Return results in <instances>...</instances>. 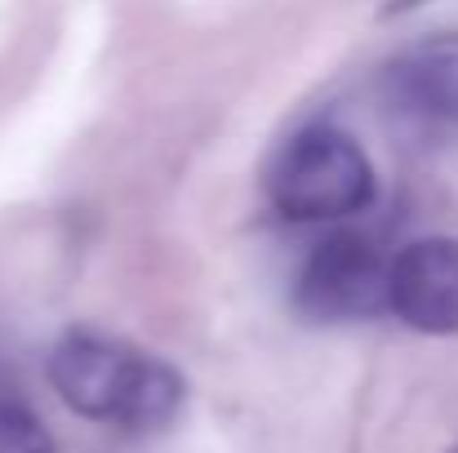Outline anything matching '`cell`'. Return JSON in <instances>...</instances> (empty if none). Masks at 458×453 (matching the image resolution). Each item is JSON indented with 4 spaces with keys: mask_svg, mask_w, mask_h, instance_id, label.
<instances>
[{
    "mask_svg": "<svg viewBox=\"0 0 458 453\" xmlns=\"http://www.w3.org/2000/svg\"><path fill=\"white\" fill-rule=\"evenodd\" d=\"M49 382L67 409L94 423H112L130 436L165 432L187 400L174 365L98 329H72L58 338L49 351Z\"/></svg>",
    "mask_w": 458,
    "mask_h": 453,
    "instance_id": "1",
    "label": "cell"
},
{
    "mask_svg": "<svg viewBox=\"0 0 458 453\" xmlns=\"http://www.w3.org/2000/svg\"><path fill=\"white\" fill-rule=\"evenodd\" d=\"M387 125L419 147L458 138V31L401 49L378 76Z\"/></svg>",
    "mask_w": 458,
    "mask_h": 453,
    "instance_id": "3",
    "label": "cell"
},
{
    "mask_svg": "<svg viewBox=\"0 0 458 453\" xmlns=\"http://www.w3.org/2000/svg\"><path fill=\"white\" fill-rule=\"evenodd\" d=\"M267 200L294 222H334L374 200V169L360 143L334 125H307L276 151Z\"/></svg>",
    "mask_w": 458,
    "mask_h": 453,
    "instance_id": "2",
    "label": "cell"
},
{
    "mask_svg": "<svg viewBox=\"0 0 458 453\" xmlns=\"http://www.w3.org/2000/svg\"><path fill=\"white\" fill-rule=\"evenodd\" d=\"M450 453H458V445H454V449H450Z\"/></svg>",
    "mask_w": 458,
    "mask_h": 453,
    "instance_id": "7",
    "label": "cell"
},
{
    "mask_svg": "<svg viewBox=\"0 0 458 453\" xmlns=\"http://www.w3.org/2000/svg\"><path fill=\"white\" fill-rule=\"evenodd\" d=\"M387 311L432 338L458 333V240L428 236L392 258Z\"/></svg>",
    "mask_w": 458,
    "mask_h": 453,
    "instance_id": "5",
    "label": "cell"
},
{
    "mask_svg": "<svg viewBox=\"0 0 458 453\" xmlns=\"http://www.w3.org/2000/svg\"><path fill=\"white\" fill-rule=\"evenodd\" d=\"M387 281L392 263L374 240H365L360 231H334L307 254L294 285V306L307 320L325 324L374 320L387 311Z\"/></svg>",
    "mask_w": 458,
    "mask_h": 453,
    "instance_id": "4",
    "label": "cell"
},
{
    "mask_svg": "<svg viewBox=\"0 0 458 453\" xmlns=\"http://www.w3.org/2000/svg\"><path fill=\"white\" fill-rule=\"evenodd\" d=\"M0 453H54L45 423L9 391H0Z\"/></svg>",
    "mask_w": 458,
    "mask_h": 453,
    "instance_id": "6",
    "label": "cell"
}]
</instances>
